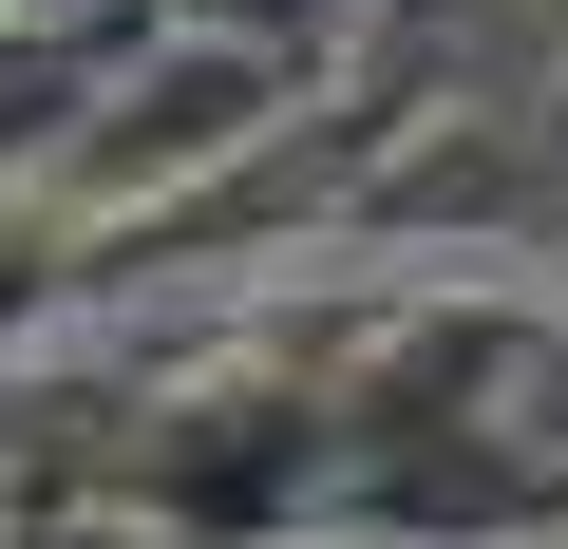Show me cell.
<instances>
[{"mask_svg": "<svg viewBox=\"0 0 568 549\" xmlns=\"http://www.w3.org/2000/svg\"><path fill=\"white\" fill-rule=\"evenodd\" d=\"M342 530L379 549L568 530V304H511V285L398 304L342 379Z\"/></svg>", "mask_w": 568, "mask_h": 549, "instance_id": "obj_1", "label": "cell"}, {"mask_svg": "<svg viewBox=\"0 0 568 549\" xmlns=\"http://www.w3.org/2000/svg\"><path fill=\"white\" fill-rule=\"evenodd\" d=\"M114 511L152 549H284L342 511V379H171L114 417Z\"/></svg>", "mask_w": 568, "mask_h": 549, "instance_id": "obj_2", "label": "cell"}]
</instances>
